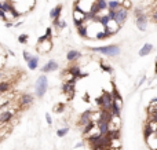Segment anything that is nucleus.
<instances>
[{"label": "nucleus", "mask_w": 157, "mask_h": 150, "mask_svg": "<svg viewBox=\"0 0 157 150\" xmlns=\"http://www.w3.org/2000/svg\"><path fill=\"white\" fill-rule=\"evenodd\" d=\"M13 25H14L13 22H4V26H6V28H11Z\"/></svg>", "instance_id": "nucleus-35"}, {"label": "nucleus", "mask_w": 157, "mask_h": 150, "mask_svg": "<svg viewBox=\"0 0 157 150\" xmlns=\"http://www.w3.org/2000/svg\"><path fill=\"white\" fill-rule=\"evenodd\" d=\"M145 81H146V76H143V77H142V79H140V80H139V83H138V86L140 87V86H142L143 83H145Z\"/></svg>", "instance_id": "nucleus-33"}, {"label": "nucleus", "mask_w": 157, "mask_h": 150, "mask_svg": "<svg viewBox=\"0 0 157 150\" xmlns=\"http://www.w3.org/2000/svg\"><path fill=\"white\" fill-rule=\"evenodd\" d=\"M69 132V128L68 127H63V128H59V130L57 131V136L58 138H63V136H66Z\"/></svg>", "instance_id": "nucleus-21"}, {"label": "nucleus", "mask_w": 157, "mask_h": 150, "mask_svg": "<svg viewBox=\"0 0 157 150\" xmlns=\"http://www.w3.org/2000/svg\"><path fill=\"white\" fill-rule=\"evenodd\" d=\"M95 103L98 105V108H99V109L102 108V103H103V101H102V95H101V97L96 98V99H95Z\"/></svg>", "instance_id": "nucleus-28"}, {"label": "nucleus", "mask_w": 157, "mask_h": 150, "mask_svg": "<svg viewBox=\"0 0 157 150\" xmlns=\"http://www.w3.org/2000/svg\"><path fill=\"white\" fill-rule=\"evenodd\" d=\"M154 75H157V59H156V64H154Z\"/></svg>", "instance_id": "nucleus-36"}, {"label": "nucleus", "mask_w": 157, "mask_h": 150, "mask_svg": "<svg viewBox=\"0 0 157 150\" xmlns=\"http://www.w3.org/2000/svg\"><path fill=\"white\" fill-rule=\"evenodd\" d=\"M28 39H29V36H28L26 33H22V35H19V36H18V42L21 43V44H26Z\"/></svg>", "instance_id": "nucleus-24"}, {"label": "nucleus", "mask_w": 157, "mask_h": 150, "mask_svg": "<svg viewBox=\"0 0 157 150\" xmlns=\"http://www.w3.org/2000/svg\"><path fill=\"white\" fill-rule=\"evenodd\" d=\"M14 113H15V112H14L13 109H7V110L2 112V113H0V124L10 123L11 120H13V117H14Z\"/></svg>", "instance_id": "nucleus-9"}, {"label": "nucleus", "mask_w": 157, "mask_h": 150, "mask_svg": "<svg viewBox=\"0 0 157 150\" xmlns=\"http://www.w3.org/2000/svg\"><path fill=\"white\" fill-rule=\"evenodd\" d=\"M77 33L80 37H88V31H87V25H83L80 28H77Z\"/></svg>", "instance_id": "nucleus-20"}, {"label": "nucleus", "mask_w": 157, "mask_h": 150, "mask_svg": "<svg viewBox=\"0 0 157 150\" xmlns=\"http://www.w3.org/2000/svg\"><path fill=\"white\" fill-rule=\"evenodd\" d=\"M148 15L143 13V14L138 15V17H135V25H136V28L139 29L140 32H145L146 29H148Z\"/></svg>", "instance_id": "nucleus-4"}, {"label": "nucleus", "mask_w": 157, "mask_h": 150, "mask_svg": "<svg viewBox=\"0 0 157 150\" xmlns=\"http://www.w3.org/2000/svg\"><path fill=\"white\" fill-rule=\"evenodd\" d=\"M62 9H63L62 4H58V6H55L54 9L50 11V18H51V20H59L61 13H62Z\"/></svg>", "instance_id": "nucleus-11"}, {"label": "nucleus", "mask_w": 157, "mask_h": 150, "mask_svg": "<svg viewBox=\"0 0 157 150\" xmlns=\"http://www.w3.org/2000/svg\"><path fill=\"white\" fill-rule=\"evenodd\" d=\"M99 68H101L103 72H107V73H113V69L112 66H110L109 64H105V62H101V65H99Z\"/></svg>", "instance_id": "nucleus-22"}, {"label": "nucleus", "mask_w": 157, "mask_h": 150, "mask_svg": "<svg viewBox=\"0 0 157 150\" xmlns=\"http://www.w3.org/2000/svg\"><path fill=\"white\" fill-rule=\"evenodd\" d=\"M63 110H65V105L63 103H58V105L54 106V113H63Z\"/></svg>", "instance_id": "nucleus-23"}, {"label": "nucleus", "mask_w": 157, "mask_h": 150, "mask_svg": "<svg viewBox=\"0 0 157 150\" xmlns=\"http://www.w3.org/2000/svg\"><path fill=\"white\" fill-rule=\"evenodd\" d=\"M80 58H81V53L77 51V50H70L68 54H66V59H68V62H74Z\"/></svg>", "instance_id": "nucleus-12"}, {"label": "nucleus", "mask_w": 157, "mask_h": 150, "mask_svg": "<svg viewBox=\"0 0 157 150\" xmlns=\"http://www.w3.org/2000/svg\"><path fill=\"white\" fill-rule=\"evenodd\" d=\"M127 18H128V10H125L123 6L120 7L118 10H116V22L118 24V25H123L124 22L127 21Z\"/></svg>", "instance_id": "nucleus-5"}, {"label": "nucleus", "mask_w": 157, "mask_h": 150, "mask_svg": "<svg viewBox=\"0 0 157 150\" xmlns=\"http://www.w3.org/2000/svg\"><path fill=\"white\" fill-rule=\"evenodd\" d=\"M66 26H68V24H66V21L61 20V21H59V24H58V26H57V28H58V29H63V28H66Z\"/></svg>", "instance_id": "nucleus-27"}, {"label": "nucleus", "mask_w": 157, "mask_h": 150, "mask_svg": "<svg viewBox=\"0 0 157 150\" xmlns=\"http://www.w3.org/2000/svg\"><path fill=\"white\" fill-rule=\"evenodd\" d=\"M110 36H113V35L110 33V32H107L106 29L103 28V31L98 32V35H96L95 39H96V40H105V39H107V37H110Z\"/></svg>", "instance_id": "nucleus-16"}, {"label": "nucleus", "mask_w": 157, "mask_h": 150, "mask_svg": "<svg viewBox=\"0 0 157 150\" xmlns=\"http://www.w3.org/2000/svg\"><path fill=\"white\" fill-rule=\"evenodd\" d=\"M46 121L48 125H52V119H51V114L50 113H46Z\"/></svg>", "instance_id": "nucleus-29"}, {"label": "nucleus", "mask_w": 157, "mask_h": 150, "mask_svg": "<svg viewBox=\"0 0 157 150\" xmlns=\"http://www.w3.org/2000/svg\"><path fill=\"white\" fill-rule=\"evenodd\" d=\"M153 44L151 43H145V44L142 46V48L139 50V57H146V55H149V54L153 51Z\"/></svg>", "instance_id": "nucleus-13"}, {"label": "nucleus", "mask_w": 157, "mask_h": 150, "mask_svg": "<svg viewBox=\"0 0 157 150\" xmlns=\"http://www.w3.org/2000/svg\"><path fill=\"white\" fill-rule=\"evenodd\" d=\"M22 57H24V59H25V61H26V62H29V61H30V58H32V55H30V54L28 53L26 50H25V51H22Z\"/></svg>", "instance_id": "nucleus-26"}, {"label": "nucleus", "mask_w": 157, "mask_h": 150, "mask_svg": "<svg viewBox=\"0 0 157 150\" xmlns=\"http://www.w3.org/2000/svg\"><path fill=\"white\" fill-rule=\"evenodd\" d=\"M120 2H123V0H120Z\"/></svg>", "instance_id": "nucleus-37"}, {"label": "nucleus", "mask_w": 157, "mask_h": 150, "mask_svg": "<svg viewBox=\"0 0 157 150\" xmlns=\"http://www.w3.org/2000/svg\"><path fill=\"white\" fill-rule=\"evenodd\" d=\"M11 90V84L8 81H0V94H6Z\"/></svg>", "instance_id": "nucleus-18"}, {"label": "nucleus", "mask_w": 157, "mask_h": 150, "mask_svg": "<svg viewBox=\"0 0 157 150\" xmlns=\"http://www.w3.org/2000/svg\"><path fill=\"white\" fill-rule=\"evenodd\" d=\"M83 101H84V102H90V97H88L87 92H85V94L83 95Z\"/></svg>", "instance_id": "nucleus-31"}, {"label": "nucleus", "mask_w": 157, "mask_h": 150, "mask_svg": "<svg viewBox=\"0 0 157 150\" xmlns=\"http://www.w3.org/2000/svg\"><path fill=\"white\" fill-rule=\"evenodd\" d=\"M69 70H70V72L72 73H73V75L74 76H76V77H77V80H79V79H80V75H81V68H80V65H72V66L70 68H69Z\"/></svg>", "instance_id": "nucleus-17"}, {"label": "nucleus", "mask_w": 157, "mask_h": 150, "mask_svg": "<svg viewBox=\"0 0 157 150\" xmlns=\"http://www.w3.org/2000/svg\"><path fill=\"white\" fill-rule=\"evenodd\" d=\"M151 20H153V22L157 24V9L153 10V13H151Z\"/></svg>", "instance_id": "nucleus-30"}, {"label": "nucleus", "mask_w": 157, "mask_h": 150, "mask_svg": "<svg viewBox=\"0 0 157 150\" xmlns=\"http://www.w3.org/2000/svg\"><path fill=\"white\" fill-rule=\"evenodd\" d=\"M121 7L120 0H107V9L109 10H118Z\"/></svg>", "instance_id": "nucleus-15"}, {"label": "nucleus", "mask_w": 157, "mask_h": 150, "mask_svg": "<svg viewBox=\"0 0 157 150\" xmlns=\"http://www.w3.org/2000/svg\"><path fill=\"white\" fill-rule=\"evenodd\" d=\"M36 50L39 51V54H47V53H50V51L52 50V42H51V39H47V40H44V42H41V43H37V47H36Z\"/></svg>", "instance_id": "nucleus-6"}, {"label": "nucleus", "mask_w": 157, "mask_h": 150, "mask_svg": "<svg viewBox=\"0 0 157 150\" xmlns=\"http://www.w3.org/2000/svg\"><path fill=\"white\" fill-rule=\"evenodd\" d=\"M62 92L68 97V99H73V97L76 95V83H63Z\"/></svg>", "instance_id": "nucleus-3"}, {"label": "nucleus", "mask_w": 157, "mask_h": 150, "mask_svg": "<svg viewBox=\"0 0 157 150\" xmlns=\"http://www.w3.org/2000/svg\"><path fill=\"white\" fill-rule=\"evenodd\" d=\"M46 35H47V36H48V37H51V35H52V29H51V28H47Z\"/></svg>", "instance_id": "nucleus-32"}, {"label": "nucleus", "mask_w": 157, "mask_h": 150, "mask_svg": "<svg viewBox=\"0 0 157 150\" xmlns=\"http://www.w3.org/2000/svg\"><path fill=\"white\" fill-rule=\"evenodd\" d=\"M84 142H80V143H77V145H74V149H79V147H83L84 146Z\"/></svg>", "instance_id": "nucleus-34"}, {"label": "nucleus", "mask_w": 157, "mask_h": 150, "mask_svg": "<svg viewBox=\"0 0 157 150\" xmlns=\"http://www.w3.org/2000/svg\"><path fill=\"white\" fill-rule=\"evenodd\" d=\"M58 69H59L58 62L54 61V59H50L46 65H43V66H41V73H43V75H47V73L55 72V70H58Z\"/></svg>", "instance_id": "nucleus-7"}, {"label": "nucleus", "mask_w": 157, "mask_h": 150, "mask_svg": "<svg viewBox=\"0 0 157 150\" xmlns=\"http://www.w3.org/2000/svg\"><path fill=\"white\" fill-rule=\"evenodd\" d=\"M33 101H35V98H33V95H30V94H24L18 98V102H19V106H21V108H28V106H30L33 103Z\"/></svg>", "instance_id": "nucleus-8"}, {"label": "nucleus", "mask_w": 157, "mask_h": 150, "mask_svg": "<svg viewBox=\"0 0 157 150\" xmlns=\"http://www.w3.org/2000/svg\"><path fill=\"white\" fill-rule=\"evenodd\" d=\"M92 53L103 54L106 57H117L120 54V47L117 44H109V46H102V47H90Z\"/></svg>", "instance_id": "nucleus-2"}, {"label": "nucleus", "mask_w": 157, "mask_h": 150, "mask_svg": "<svg viewBox=\"0 0 157 150\" xmlns=\"http://www.w3.org/2000/svg\"><path fill=\"white\" fill-rule=\"evenodd\" d=\"M62 79H63V83H76L77 81V77L69 69H66L62 73Z\"/></svg>", "instance_id": "nucleus-10"}, {"label": "nucleus", "mask_w": 157, "mask_h": 150, "mask_svg": "<svg viewBox=\"0 0 157 150\" xmlns=\"http://www.w3.org/2000/svg\"><path fill=\"white\" fill-rule=\"evenodd\" d=\"M121 6H123L125 10H129V9H131V7H132L131 0H123V2H121Z\"/></svg>", "instance_id": "nucleus-25"}, {"label": "nucleus", "mask_w": 157, "mask_h": 150, "mask_svg": "<svg viewBox=\"0 0 157 150\" xmlns=\"http://www.w3.org/2000/svg\"><path fill=\"white\" fill-rule=\"evenodd\" d=\"M26 64H28V68H29L30 70H36L39 68V57L37 55H32L30 61L26 62Z\"/></svg>", "instance_id": "nucleus-14"}, {"label": "nucleus", "mask_w": 157, "mask_h": 150, "mask_svg": "<svg viewBox=\"0 0 157 150\" xmlns=\"http://www.w3.org/2000/svg\"><path fill=\"white\" fill-rule=\"evenodd\" d=\"M48 90V79L46 75H40L35 83V95L37 98H43Z\"/></svg>", "instance_id": "nucleus-1"}, {"label": "nucleus", "mask_w": 157, "mask_h": 150, "mask_svg": "<svg viewBox=\"0 0 157 150\" xmlns=\"http://www.w3.org/2000/svg\"><path fill=\"white\" fill-rule=\"evenodd\" d=\"M110 149H121V142H120V138L110 139Z\"/></svg>", "instance_id": "nucleus-19"}, {"label": "nucleus", "mask_w": 157, "mask_h": 150, "mask_svg": "<svg viewBox=\"0 0 157 150\" xmlns=\"http://www.w3.org/2000/svg\"><path fill=\"white\" fill-rule=\"evenodd\" d=\"M0 95H2V94H0Z\"/></svg>", "instance_id": "nucleus-38"}]
</instances>
